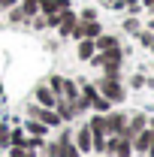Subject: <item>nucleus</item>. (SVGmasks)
<instances>
[{
  "label": "nucleus",
  "instance_id": "nucleus-4",
  "mask_svg": "<svg viewBox=\"0 0 154 157\" xmlns=\"http://www.w3.org/2000/svg\"><path fill=\"white\" fill-rule=\"evenodd\" d=\"M76 148L82 154H91V151H94V139H91V127H88V124H82L76 130Z\"/></svg>",
  "mask_w": 154,
  "mask_h": 157
},
{
  "label": "nucleus",
  "instance_id": "nucleus-2",
  "mask_svg": "<svg viewBox=\"0 0 154 157\" xmlns=\"http://www.w3.org/2000/svg\"><path fill=\"white\" fill-rule=\"evenodd\" d=\"M103 124H106V133H109V136H121V133L127 130V115L118 112V109H109V112L103 115Z\"/></svg>",
  "mask_w": 154,
  "mask_h": 157
},
{
  "label": "nucleus",
  "instance_id": "nucleus-15",
  "mask_svg": "<svg viewBox=\"0 0 154 157\" xmlns=\"http://www.w3.org/2000/svg\"><path fill=\"white\" fill-rule=\"evenodd\" d=\"M42 151H45V157H64L60 142H48V145H42Z\"/></svg>",
  "mask_w": 154,
  "mask_h": 157
},
{
  "label": "nucleus",
  "instance_id": "nucleus-17",
  "mask_svg": "<svg viewBox=\"0 0 154 157\" xmlns=\"http://www.w3.org/2000/svg\"><path fill=\"white\" fill-rule=\"evenodd\" d=\"M79 21H97V9H94V6L79 9Z\"/></svg>",
  "mask_w": 154,
  "mask_h": 157
},
{
  "label": "nucleus",
  "instance_id": "nucleus-20",
  "mask_svg": "<svg viewBox=\"0 0 154 157\" xmlns=\"http://www.w3.org/2000/svg\"><path fill=\"white\" fill-rule=\"evenodd\" d=\"M18 0H0V12H6V9H12Z\"/></svg>",
  "mask_w": 154,
  "mask_h": 157
},
{
  "label": "nucleus",
  "instance_id": "nucleus-11",
  "mask_svg": "<svg viewBox=\"0 0 154 157\" xmlns=\"http://www.w3.org/2000/svg\"><path fill=\"white\" fill-rule=\"evenodd\" d=\"M45 85L52 88V94H55V97H60V91H64V76H60V73H52V76L45 78Z\"/></svg>",
  "mask_w": 154,
  "mask_h": 157
},
{
  "label": "nucleus",
  "instance_id": "nucleus-9",
  "mask_svg": "<svg viewBox=\"0 0 154 157\" xmlns=\"http://www.w3.org/2000/svg\"><path fill=\"white\" fill-rule=\"evenodd\" d=\"M151 139H154V136H151V130L145 127V130H139V133H136L130 142H133V148L139 151V154H145V151H148V145H151Z\"/></svg>",
  "mask_w": 154,
  "mask_h": 157
},
{
  "label": "nucleus",
  "instance_id": "nucleus-14",
  "mask_svg": "<svg viewBox=\"0 0 154 157\" xmlns=\"http://www.w3.org/2000/svg\"><path fill=\"white\" fill-rule=\"evenodd\" d=\"M6 157H37V151H30L24 145H9V154Z\"/></svg>",
  "mask_w": 154,
  "mask_h": 157
},
{
  "label": "nucleus",
  "instance_id": "nucleus-12",
  "mask_svg": "<svg viewBox=\"0 0 154 157\" xmlns=\"http://www.w3.org/2000/svg\"><path fill=\"white\" fill-rule=\"evenodd\" d=\"M6 18L12 21V24H24V12H21V3H15V6H12V9H6Z\"/></svg>",
  "mask_w": 154,
  "mask_h": 157
},
{
  "label": "nucleus",
  "instance_id": "nucleus-6",
  "mask_svg": "<svg viewBox=\"0 0 154 157\" xmlns=\"http://www.w3.org/2000/svg\"><path fill=\"white\" fill-rule=\"evenodd\" d=\"M94 45H97V52H109V48H121V39L115 36V33H100V36L94 39Z\"/></svg>",
  "mask_w": 154,
  "mask_h": 157
},
{
  "label": "nucleus",
  "instance_id": "nucleus-7",
  "mask_svg": "<svg viewBox=\"0 0 154 157\" xmlns=\"http://www.w3.org/2000/svg\"><path fill=\"white\" fill-rule=\"evenodd\" d=\"M48 130H52V127H45V124H42V121H37V118H27V121H24V133H27V136L45 139V136H48Z\"/></svg>",
  "mask_w": 154,
  "mask_h": 157
},
{
  "label": "nucleus",
  "instance_id": "nucleus-1",
  "mask_svg": "<svg viewBox=\"0 0 154 157\" xmlns=\"http://www.w3.org/2000/svg\"><path fill=\"white\" fill-rule=\"evenodd\" d=\"M97 91L109 100L112 106H115V103H124V97H127V91H124V85H121V76H103L97 82Z\"/></svg>",
  "mask_w": 154,
  "mask_h": 157
},
{
  "label": "nucleus",
  "instance_id": "nucleus-25",
  "mask_svg": "<svg viewBox=\"0 0 154 157\" xmlns=\"http://www.w3.org/2000/svg\"><path fill=\"white\" fill-rule=\"evenodd\" d=\"M148 12H151V15H154V9H148Z\"/></svg>",
  "mask_w": 154,
  "mask_h": 157
},
{
  "label": "nucleus",
  "instance_id": "nucleus-3",
  "mask_svg": "<svg viewBox=\"0 0 154 157\" xmlns=\"http://www.w3.org/2000/svg\"><path fill=\"white\" fill-rule=\"evenodd\" d=\"M76 21H79V12H76V9H67V12L60 15L58 27H55V30H58V36H60V39H67L70 33H73V27H76Z\"/></svg>",
  "mask_w": 154,
  "mask_h": 157
},
{
  "label": "nucleus",
  "instance_id": "nucleus-21",
  "mask_svg": "<svg viewBox=\"0 0 154 157\" xmlns=\"http://www.w3.org/2000/svg\"><path fill=\"white\" fill-rule=\"evenodd\" d=\"M130 85H133V88H142V85H145V76H133V78H130Z\"/></svg>",
  "mask_w": 154,
  "mask_h": 157
},
{
  "label": "nucleus",
  "instance_id": "nucleus-24",
  "mask_svg": "<svg viewBox=\"0 0 154 157\" xmlns=\"http://www.w3.org/2000/svg\"><path fill=\"white\" fill-rule=\"evenodd\" d=\"M0 100H3V85H0Z\"/></svg>",
  "mask_w": 154,
  "mask_h": 157
},
{
  "label": "nucleus",
  "instance_id": "nucleus-22",
  "mask_svg": "<svg viewBox=\"0 0 154 157\" xmlns=\"http://www.w3.org/2000/svg\"><path fill=\"white\" fill-rule=\"evenodd\" d=\"M142 3V9H154V0H139Z\"/></svg>",
  "mask_w": 154,
  "mask_h": 157
},
{
  "label": "nucleus",
  "instance_id": "nucleus-13",
  "mask_svg": "<svg viewBox=\"0 0 154 157\" xmlns=\"http://www.w3.org/2000/svg\"><path fill=\"white\" fill-rule=\"evenodd\" d=\"M136 39H139V45H142V48H151V42H154V30L142 27V30L136 33Z\"/></svg>",
  "mask_w": 154,
  "mask_h": 157
},
{
  "label": "nucleus",
  "instance_id": "nucleus-18",
  "mask_svg": "<svg viewBox=\"0 0 154 157\" xmlns=\"http://www.w3.org/2000/svg\"><path fill=\"white\" fill-rule=\"evenodd\" d=\"M124 30H127V33H133V36H136V33L142 30V24H139V18H136V15H133V18H127V21H124Z\"/></svg>",
  "mask_w": 154,
  "mask_h": 157
},
{
  "label": "nucleus",
  "instance_id": "nucleus-16",
  "mask_svg": "<svg viewBox=\"0 0 154 157\" xmlns=\"http://www.w3.org/2000/svg\"><path fill=\"white\" fill-rule=\"evenodd\" d=\"M9 130H12V127H9L6 121H0V148H9Z\"/></svg>",
  "mask_w": 154,
  "mask_h": 157
},
{
  "label": "nucleus",
  "instance_id": "nucleus-19",
  "mask_svg": "<svg viewBox=\"0 0 154 157\" xmlns=\"http://www.w3.org/2000/svg\"><path fill=\"white\" fill-rule=\"evenodd\" d=\"M121 3H124V9H127L130 15H139V12H142V3H139V0H121Z\"/></svg>",
  "mask_w": 154,
  "mask_h": 157
},
{
  "label": "nucleus",
  "instance_id": "nucleus-8",
  "mask_svg": "<svg viewBox=\"0 0 154 157\" xmlns=\"http://www.w3.org/2000/svg\"><path fill=\"white\" fill-rule=\"evenodd\" d=\"M55 112H58V118L64 121V124L76 118V112H73V103H70V100H64V97H58V100H55Z\"/></svg>",
  "mask_w": 154,
  "mask_h": 157
},
{
  "label": "nucleus",
  "instance_id": "nucleus-23",
  "mask_svg": "<svg viewBox=\"0 0 154 157\" xmlns=\"http://www.w3.org/2000/svg\"><path fill=\"white\" fill-rule=\"evenodd\" d=\"M18 3H39V0H18Z\"/></svg>",
  "mask_w": 154,
  "mask_h": 157
},
{
  "label": "nucleus",
  "instance_id": "nucleus-5",
  "mask_svg": "<svg viewBox=\"0 0 154 157\" xmlns=\"http://www.w3.org/2000/svg\"><path fill=\"white\" fill-rule=\"evenodd\" d=\"M33 97H37V103H39V106H45V109H55V100H58L45 82H39L37 88H33Z\"/></svg>",
  "mask_w": 154,
  "mask_h": 157
},
{
  "label": "nucleus",
  "instance_id": "nucleus-10",
  "mask_svg": "<svg viewBox=\"0 0 154 157\" xmlns=\"http://www.w3.org/2000/svg\"><path fill=\"white\" fill-rule=\"evenodd\" d=\"M94 52H97V45H94V39H79V48H76V58L79 60H88L94 58Z\"/></svg>",
  "mask_w": 154,
  "mask_h": 157
}]
</instances>
